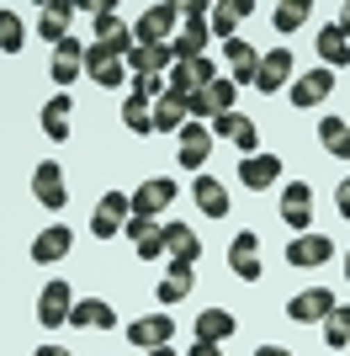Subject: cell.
<instances>
[{
  "label": "cell",
  "mask_w": 350,
  "mask_h": 356,
  "mask_svg": "<svg viewBox=\"0 0 350 356\" xmlns=\"http://www.w3.org/2000/svg\"><path fill=\"white\" fill-rule=\"evenodd\" d=\"M133 218V192H106L101 202H96V213H90V234L96 239H117L122 229H128Z\"/></svg>",
  "instance_id": "obj_1"
},
{
  "label": "cell",
  "mask_w": 350,
  "mask_h": 356,
  "mask_svg": "<svg viewBox=\"0 0 350 356\" xmlns=\"http://www.w3.org/2000/svg\"><path fill=\"white\" fill-rule=\"evenodd\" d=\"M85 74L101 90H122V80H128V59H122L112 43H90L85 48Z\"/></svg>",
  "instance_id": "obj_2"
},
{
  "label": "cell",
  "mask_w": 350,
  "mask_h": 356,
  "mask_svg": "<svg viewBox=\"0 0 350 356\" xmlns=\"http://www.w3.org/2000/svg\"><path fill=\"white\" fill-rule=\"evenodd\" d=\"M175 22H181V6H149L133 22V43H175Z\"/></svg>",
  "instance_id": "obj_3"
},
{
  "label": "cell",
  "mask_w": 350,
  "mask_h": 356,
  "mask_svg": "<svg viewBox=\"0 0 350 356\" xmlns=\"http://www.w3.org/2000/svg\"><path fill=\"white\" fill-rule=\"evenodd\" d=\"M207 128H212V138L233 144L239 154H255V149H260V128H255V122H249L244 112H223V118H212Z\"/></svg>",
  "instance_id": "obj_4"
},
{
  "label": "cell",
  "mask_w": 350,
  "mask_h": 356,
  "mask_svg": "<svg viewBox=\"0 0 350 356\" xmlns=\"http://www.w3.org/2000/svg\"><path fill=\"white\" fill-rule=\"evenodd\" d=\"M228 266H233V277L239 282H260V234L255 229H239L233 234V245H228Z\"/></svg>",
  "instance_id": "obj_5"
},
{
  "label": "cell",
  "mask_w": 350,
  "mask_h": 356,
  "mask_svg": "<svg viewBox=\"0 0 350 356\" xmlns=\"http://www.w3.org/2000/svg\"><path fill=\"white\" fill-rule=\"evenodd\" d=\"M329 261H335V239H329V234H297L287 245V266H297V271L329 266Z\"/></svg>",
  "instance_id": "obj_6"
},
{
  "label": "cell",
  "mask_w": 350,
  "mask_h": 356,
  "mask_svg": "<svg viewBox=\"0 0 350 356\" xmlns=\"http://www.w3.org/2000/svg\"><path fill=\"white\" fill-rule=\"evenodd\" d=\"M165 208H175V181L170 176H149L144 186H133V213L138 218H160Z\"/></svg>",
  "instance_id": "obj_7"
},
{
  "label": "cell",
  "mask_w": 350,
  "mask_h": 356,
  "mask_svg": "<svg viewBox=\"0 0 350 356\" xmlns=\"http://www.w3.org/2000/svg\"><path fill=\"white\" fill-rule=\"evenodd\" d=\"M329 314H335V293H329V287H308V293H297L287 303L292 325H324Z\"/></svg>",
  "instance_id": "obj_8"
},
{
  "label": "cell",
  "mask_w": 350,
  "mask_h": 356,
  "mask_svg": "<svg viewBox=\"0 0 350 356\" xmlns=\"http://www.w3.org/2000/svg\"><path fill=\"white\" fill-rule=\"evenodd\" d=\"M329 90H335V70H308V74H292L287 96H292V106L303 112V106H319V102H329Z\"/></svg>",
  "instance_id": "obj_9"
},
{
  "label": "cell",
  "mask_w": 350,
  "mask_h": 356,
  "mask_svg": "<svg viewBox=\"0 0 350 356\" xmlns=\"http://www.w3.org/2000/svg\"><path fill=\"white\" fill-rule=\"evenodd\" d=\"M175 144H181L175 154H181V165H186V170H202L218 138H212V128H207V122H186V128L175 134Z\"/></svg>",
  "instance_id": "obj_10"
},
{
  "label": "cell",
  "mask_w": 350,
  "mask_h": 356,
  "mask_svg": "<svg viewBox=\"0 0 350 356\" xmlns=\"http://www.w3.org/2000/svg\"><path fill=\"white\" fill-rule=\"evenodd\" d=\"M32 197L43 202L48 213H58L64 202H69V186H64V170H58L53 160H43L38 170H32Z\"/></svg>",
  "instance_id": "obj_11"
},
{
  "label": "cell",
  "mask_w": 350,
  "mask_h": 356,
  "mask_svg": "<svg viewBox=\"0 0 350 356\" xmlns=\"http://www.w3.org/2000/svg\"><path fill=\"white\" fill-rule=\"evenodd\" d=\"M69 309H74L69 282H64V277H53V282L38 293V319H43L48 330H53V325H69Z\"/></svg>",
  "instance_id": "obj_12"
},
{
  "label": "cell",
  "mask_w": 350,
  "mask_h": 356,
  "mask_svg": "<svg viewBox=\"0 0 350 356\" xmlns=\"http://www.w3.org/2000/svg\"><path fill=\"white\" fill-rule=\"evenodd\" d=\"M165 234V255H170L175 266H197V255H202V239H197V229H186V223H160Z\"/></svg>",
  "instance_id": "obj_13"
},
{
  "label": "cell",
  "mask_w": 350,
  "mask_h": 356,
  "mask_svg": "<svg viewBox=\"0 0 350 356\" xmlns=\"http://www.w3.org/2000/svg\"><path fill=\"white\" fill-rule=\"evenodd\" d=\"M287 86H292V54H287V48H271V54H260L255 90H260V96H271V90H287Z\"/></svg>",
  "instance_id": "obj_14"
},
{
  "label": "cell",
  "mask_w": 350,
  "mask_h": 356,
  "mask_svg": "<svg viewBox=\"0 0 350 356\" xmlns=\"http://www.w3.org/2000/svg\"><path fill=\"white\" fill-rule=\"evenodd\" d=\"M281 218H287V229L308 234V229H313V186H303V181H292L287 192H281Z\"/></svg>",
  "instance_id": "obj_15"
},
{
  "label": "cell",
  "mask_w": 350,
  "mask_h": 356,
  "mask_svg": "<svg viewBox=\"0 0 350 356\" xmlns=\"http://www.w3.org/2000/svg\"><path fill=\"white\" fill-rule=\"evenodd\" d=\"M48 74H53V86H74L80 74H85V43H74V38H64V43L53 48V64H48Z\"/></svg>",
  "instance_id": "obj_16"
},
{
  "label": "cell",
  "mask_w": 350,
  "mask_h": 356,
  "mask_svg": "<svg viewBox=\"0 0 350 356\" xmlns=\"http://www.w3.org/2000/svg\"><path fill=\"white\" fill-rule=\"evenodd\" d=\"M170 335H175V314H144V319H133V325H128V341L144 346V351L170 346Z\"/></svg>",
  "instance_id": "obj_17"
},
{
  "label": "cell",
  "mask_w": 350,
  "mask_h": 356,
  "mask_svg": "<svg viewBox=\"0 0 350 356\" xmlns=\"http://www.w3.org/2000/svg\"><path fill=\"white\" fill-rule=\"evenodd\" d=\"M122 234L133 239V250H138V261H160V255H165V234H160V218H138V213H133Z\"/></svg>",
  "instance_id": "obj_18"
},
{
  "label": "cell",
  "mask_w": 350,
  "mask_h": 356,
  "mask_svg": "<svg viewBox=\"0 0 350 356\" xmlns=\"http://www.w3.org/2000/svg\"><path fill=\"white\" fill-rule=\"evenodd\" d=\"M223 59H228V80H233V90H239V86H255V70H260V54H255L249 43L228 38V43H223Z\"/></svg>",
  "instance_id": "obj_19"
},
{
  "label": "cell",
  "mask_w": 350,
  "mask_h": 356,
  "mask_svg": "<svg viewBox=\"0 0 350 356\" xmlns=\"http://www.w3.org/2000/svg\"><path fill=\"white\" fill-rule=\"evenodd\" d=\"M239 181H244L249 192H265V186L281 181V160L276 154H244V160H239Z\"/></svg>",
  "instance_id": "obj_20"
},
{
  "label": "cell",
  "mask_w": 350,
  "mask_h": 356,
  "mask_svg": "<svg viewBox=\"0 0 350 356\" xmlns=\"http://www.w3.org/2000/svg\"><path fill=\"white\" fill-rule=\"evenodd\" d=\"M170 64H175V48L170 43H138L128 54V70L133 74H170Z\"/></svg>",
  "instance_id": "obj_21"
},
{
  "label": "cell",
  "mask_w": 350,
  "mask_h": 356,
  "mask_svg": "<svg viewBox=\"0 0 350 356\" xmlns=\"http://www.w3.org/2000/svg\"><path fill=\"white\" fill-rule=\"evenodd\" d=\"M69 245H74V234L64 223H53V229H43V234L32 239V261H38V266H53V261L69 255Z\"/></svg>",
  "instance_id": "obj_22"
},
{
  "label": "cell",
  "mask_w": 350,
  "mask_h": 356,
  "mask_svg": "<svg viewBox=\"0 0 350 356\" xmlns=\"http://www.w3.org/2000/svg\"><path fill=\"white\" fill-rule=\"evenodd\" d=\"M69 325H80V330H117V314H112L106 298H80V303L69 309Z\"/></svg>",
  "instance_id": "obj_23"
},
{
  "label": "cell",
  "mask_w": 350,
  "mask_h": 356,
  "mask_svg": "<svg viewBox=\"0 0 350 356\" xmlns=\"http://www.w3.org/2000/svg\"><path fill=\"white\" fill-rule=\"evenodd\" d=\"M69 16H74V6H64V0H53V6H43V11H38V38H43V43H64V38H69Z\"/></svg>",
  "instance_id": "obj_24"
},
{
  "label": "cell",
  "mask_w": 350,
  "mask_h": 356,
  "mask_svg": "<svg viewBox=\"0 0 350 356\" xmlns=\"http://www.w3.org/2000/svg\"><path fill=\"white\" fill-rule=\"evenodd\" d=\"M191 197H197V208L207 218H228V192L218 186V176H197L191 181Z\"/></svg>",
  "instance_id": "obj_25"
},
{
  "label": "cell",
  "mask_w": 350,
  "mask_h": 356,
  "mask_svg": "<svg viewBox=\"0 0 350 356\" xmlns=\"http://www.w3.org/2000/svg\"><path fill=\"white\" fill-rule=\"evenodd\" d=\"M239 330V319H233L228 309H207V314H197V341H212V346H223Z\"/></svg>",
  "instance_id": "obj_26"
},
{
  "label": "cell",
  "mask_w": 350,
  "mask_h": 356,
  "mask_svg": "<svg viewBox=\"0 0 350 356\" xmlns=\"http://www.w3.org/2000/svg\"><path fill=\"white\" fill-rule=\"evenodd\" d=\"M191 282H197V277H191V266H175V261H170V271L160 277V309H175V303L191 293Z\"/></svg>",
  "instance_id": "obj_27"
},
{
  "label": "cell",
  "mask_w": 350,
  "mask_h": 356,
  "mask_svg": "<svg viewBox=\"0 0 350 356\" xmlns=\"http://www.w3.org/2000/svg\"><path fill=\"white\" fill-rule=\"evenodd\" d=\"M69 106H74V102L64 96V90H58L53 102L43 106V134L53 138V144H64V138H69Z\"/></svg>",
  "instance_id": "obj_28"
},
{
  "label": "cell",
  "mask_w": 350,
  "mask_h": 356,
  "mask_svg": "<svg viewBox=\"0 0 350 356\" xmlns=\"http://www.w3.org/2000/svg\"><path fill=\"white\" fill-rule=\"evenodd\" d=\"M319 59H324V70H340V64L350 59V38L340 27H324L319 32Z\"/></svg>",
  "instance_id": "obj_29"
},
{
  "label": "cell",
  "mask_w": 350,
  "mask_h": 356,
  "mask_svg": "<svg viewBox=\"0 0 350 356\" xmlns=\"http://www.w3.org/2000/svg\"><path fill=\"white\" fill-rule=\"evenodd\" d=\"M319 144L329 149V154H340V160H350V128H345V118H324L319 122Z\"/></svg>",
  "instance_id": "obj_30"
},
{
  "label": "cell",
  "mask_w": 350,
  "mask_h": 356,
  "mask_svg": "<svg viewBox=\"0 0 350 356\" xmlns=\"http://www.w3.org/2000/svg\"><path fill=\"white\" fill-rule=\"evenodd\" d=\"M324 346H329V351H345V346H350V303H345V309L335 303V314L324 319Z\"/></svg>",
  "instance_id": "obj_31"
},
{
  "label": "cell",
  "mask_w": 350,
  "mask_h": 356,
  "mask_svg": "<svg viewBox=\"0 0 350 356\" xmlns=\"http://www.w3.org/2000/svg\"><path fill=\"white\" fill-rule=\"evenodd\" d=\"M181 128H186V106L160 96V102H154V134H181Z\"/></svg>",
  "instance_id": "obj_32"
},
{
  "label": "cell",
  "mask_w": 350,
  "mask_h": 356,
  "mask_svg": "<svg viewBox=\"0 0 350 356\" xmlns=\"http://www.w3.org/2000/svg\"><path fill=\"white\" fill-rule=\"evenodd\" d=\"M122 122H128L133 134H154V102H138V96H128V102H122Z\"/></svg>",
  "instance_id": "obj_33"
},
{
  "label": "cell",
  "mask_w": 350,
  "mask_h": 356,
  "mask_svg": "<svg viewBox=\"0 0 350 356\" xmlns=\"http://www.w3.org/2000/svg\"><path fill=\"white\" fill-rule=\"evenodd\" d=\"M308 22V0H281L276 11H271V27L276 32H297Z\"/></svg>",
  "instance_id": "obj_34"
},
{
  "label": "cell",
  "mask_w": 350,
  "mask_h": 356,
  "mask_svg": "<svg viewBox=\"0 0 350 356\" xmlns=\"http://www.w3.org/2000/svg\"><path fill=\"white\" fill-rule=\"evenodd\" d=\"M22 43H27V27H22V16L0 6V48H6V54H22Z\"/></svg>",
  "instance_id": "obj_35"
},
{
  "label": "cell",
  "mask_w": 350,
  "mask_h": 356,
  "mask_svg": "<svg viewBox=\"0 0 350 356\" xmlns=\"http://www.w3.org/2000/svg\"><path fill=\"white\" fill-rule=\"evenodd\" d=\"M233 22H239V16L228 11V0H218V6L207 11V32H212V38H223V43L233 38Z\"/></svg>",
  "instance_id": "obj_36"
},
{
  "label": "cell",
  "mask_w": 350,
  "mask_h": 356,
  "mask_svg": "<svg viewBox=\"0 0 350 356\" xmlns=\"http://www.w3.org/2000/svg\"><path fill=\"white\" fill-rule=\"evenodd\" d=\"M90 27L101 32V38H112V32L122 27V16H117V6H112V0H101V6H90Z\"/></svg>",
  "instance_id": "obj_37"
},
{
  "label": "cell",
  "mask_w": 350,
  "mask_h": 356,
  "mask_svg": "<svg viewBox=\"0 0 350 356\" xmlns=\"http://www.w3.org/2000/svg\"><path fill=\"white\" fill-rule=\"evenodd\" d=\"M207 102H212V112H233V80L228 74H218V80H212V86H207Z\"/></svg>",
  "instance_id": "obj_38"
},
{
  "label": "cell",
  "mask_w": 350,
  "mask_h": 356,
  "mask_svg": "<svg viewBox=\"0 0 350 356\" xmlns=\"http://www.w3.org/2000/svg\"><path fill=\"white\" fill-rule=\"evenodd\" d=\"M335 202H340V218H350V176L340 181V192H335Z\"/></svg>",
  "instance_id": "obj_39"
},
{
  "label": "cell",
  "mask_w": 350,
  "mask_h": 356,
  "mask_svg": "<svg viewBox=\"0 0 350 356\" xmlns=\"http://www.w3.org/2000/svg\"><path fill=\"white\" fill-rule=\"evenodd\" d=\"M186 356H223V351H218L212 341H191V351H186Z\"/></svg>",
  "instance_id": "obj_40"
},
{
  "label": "cell",
  "mask_w": 350,
  "mask_h": 356,
  "mask_svg": "<svg viewBox=\"0 0 350 356\" xmlns=\"http://www.w3.org/2000/svg\"><path fill=\"white\" fill-rule=\"evenodd\" d=\"M255 356H297V351H287V346H260Z\"/></svg>",
  "instance_id": "obj_41"
},
{
  "label": "cell",
  "mask_w": 350,
  "mask_h": 356,
  "mask_svg": "<svg viewBox=\"0 0 350 356\" xmlns=\"http://www.w3.org/2000/svg\"><path fill=\"white\" fill-rule=\"evenodd\" d=\"M335 27H340V32L350 38V6H340V22H335Z\"/></svg>",
  "instance_id": "obj_42"
},
{
  "label": "cell",
  "mask_w": 350,
  "mask_h": 356,
  "mask_svg": "<svg viewBox=\"0 0 350 356\" xmlns=\"http://www.w3.org/2000/svg\"><path fill=\"white\" fill-rule=\"evenodd\" d=\"M38 356H74V351H64V346H38Z\"/></svg>",
  "instance_id": "obj_43"
},
{
  "label": "cell",
  "mask_w": 350,
  "mask_h": 356,
  "mask_svg": "<svg viewBox=\"0 0 350 356\" xmlns=\"http://www.w3.org/2000/svg\"><path fill=\"white\" fill-rule=\"evenodd\" d=\"M144 356H175V351H170V346H154V351H144Z\"/></svg>",
  "instance_id": "obj_44"
},
{
  "label": "cell",
  "mask_w": 350,
  "mask_h": 356,
  "mask_svg": "<svg viewBox=\"0 0 350 356\" xmlns=\"http://www.w3.org/2000/svg\"><path fill=\"white\" fill-rule=\"evenodd\" d=\"M345 277H350V250H345Z\"/></svg>",
  "instance_id": "obj_45"
}]
</instances>
